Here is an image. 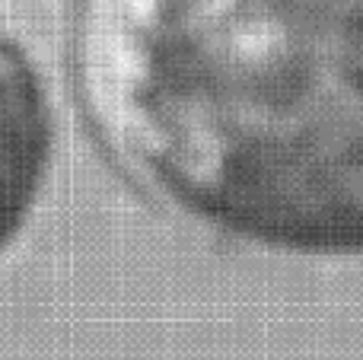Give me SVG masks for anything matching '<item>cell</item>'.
<instances>
[{
    "label": "cell",
    "instance_id": "6da1fadb",
    "mask_svg": "<svg viewBox=\"0 0 363 360\" xmlns=\"http://www.w3.org/2000/svg\"><path fill=\"white\" fill-rule=\"evenodd\" d=\"M102 144L226 233L363 252V0H80Z\"/></svg>",
    "mask_w": 363,
    "mask_h": 360
},
{
    "label": "cell",
    "instance_id": "7a4b0ae2",
    "mask_svg": "<svg viewBox=\"0 0 363 360\" xmlns=\"http://www.w3.org/2000/svg\"><path fill=\"white\" fill-rule=\"evenodd\" d=\"M48 166V96L26 51L0 26V252L26 227Z\"/></svg>",
    "mask_w": 363,
    "mask_h": 360
}]
</instances>
